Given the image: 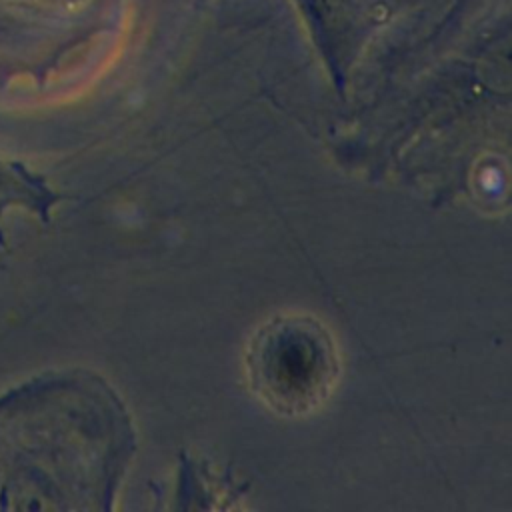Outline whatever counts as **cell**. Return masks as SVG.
<instances>
[{"label":"cell","mask_w":512,"mask_h":512,"mask_svg":"<svg viewBox=\"0 0 512 512\" xmlns=\"http://www.w3.org/2000/svg\"><path fill=\"white\" fill-rule=\"evenodd\" d=\"M244 364L252 394L284 418L318 410L340 376L332 334L308 314H278L258 326L248 340Z\"/></svg>","instance_id":"cell-1"}]
</instances>
